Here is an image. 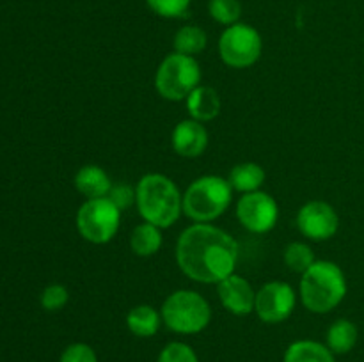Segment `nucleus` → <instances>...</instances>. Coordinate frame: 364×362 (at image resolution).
Here are the masks:
<instances>
[{"mask_svg": "<svg viewBox=\"0 0 364 362\" xmlns=\"http://www.w3.org/2000/svg\"><path fill=\"white\" fill-rule=\"evenodd\" d=\"M240 247L233 234L213 224H192L176 241V265L185 277L199 284H219L238 265Z\"/></svg>", "mask_w": 364, "mask_h": 362, "instance_id": "1", "label": "nucleus"}, {"mask_svg": "<svg viewBox=\"0 0 364 362\" xmlns=\"http://www.w3.org/2000/svg\"><path fill=\"white\" fill-rule=\"evenodd\" d=\"M135 208L144 222L167 229L183 215V194L169 176L148 172L135 185Z\"/></svg>", "mask_w": 364, "mask_h": 362, "instance_id": "2", "label": "nucleus"}, {"mask_svg": "<svg viewBox=\"0 0 364 362\" xmlns=\"http://www.w3.org/2000/svg\"><path fill=\"white\" fill-rule=\"evenodd\" d=\"M348 291L347 277L338 263L316 259L301 275L299 297L313 314H327L345 300Z\"/></svg>", "mask_w": 364, "mask_h": 362, "instance_id": "3", "label": "nucleus"}, {"mask_svg": "<svg viewBox=\"0 0 364 362\" xmlns=\"http://www.w3.org/2000/svg\"><path fill=\"white\" fill-rule=\"evenodd\" d=\"M233 188L217 174H206L192 181L183 194V215L194 224H212L230 208Z\"/></svg>", "mask_w": 364, "mask_h": 362, "instance_id": "4", "label": "nucleus"}, {"mask_svg": "<svg viewBox=\"0 0 364 362\" xmlns=\"http://www.w3.org/2000/svg\"><path fill=\"white\" fill-rule=\"evenodd\" d=\"M162 322L171 332L194 336L212 323V307L201 293L194 290H176L160 307Z\"/></svg>", "mask_w": 364, "mask_h": 362, "instance_id": "5", "label": "nucleus"}, {"mask_svg": "<svg viewBox=\"0 0 364 362\" xmlns=\"http://www.w3.org/2000/svg\"><path fill=\"white\" fill-rule=\"evenodd\" d=\"M201 66L196 57L173 52L156 67L155 89L167 102H185L201 85Z\"/></svg>", "mask_w": 364, "mask_h": 362, "instance_id": "6", "label": "nucleus"}, {"mask_svg": "<svg viewBox=\"0 0 364 362\" xmlns=\"http://www.w3.org/2000/svg\"><path fill=\"white\" fill-rule=\"evenodd\" d=\"M121 209L109 197L85 199L77 212V231L92 245H105L116 238Z\"/></svg>", "mask_w": 364, "mask_h": 362, "instance_id": "7", "label": "nucleus"}, {"mask_svg": "<svg viewBox=\"0 0 364 362\" xmlns=\"http://www.w3.org/2000/svg\"><path fill=\"white\" fill-rule=\"evenodd\" d=\"M219 57L231 70H247L255 66L263 52L262 34L249 23L230 25L219 38Z\"/></svg>", "mask_w": 364, "mask_h": 362, "instance_id": "8", "label": "nucleus"}, {"mask_svg": "<svg viewBox=\"0 0 364 362\" xmlns=\"http://www.w3.org/2000/svg\"><path fill=\"white\" fill-rule=\"evenodd\" d=\"M235 213L242 227L252 234L270 233L279 220L277 201L263 190L242 194Z\"/></svg>", "mask_w": 364, "mask_h": 362, "instance_id": "9", "label": "nucleus"}, {"mask_svg": "<svg viewBox=\"0 0 364 362\" xmlns=\"http://www.w3.org/2000/svg\"><path fill=\"white\" fill-rule=\"evenodd\" d=\"M297 305V293L294 286L283 280H270L256 291L255 312L263 323L277 325L294 314Z\"/></svg>", "mask_w": 364, "mask_h": 362, "instance_id": "10", "label": "nucleus"}, {"mask_svg": "<svg viewBox=\"0 0 364 362\" xmlns=\"http://www.w3.org/2000/svg\"><path fill=\"white\" fill-rule=\"evenodd\" d=\"M299 233L311 241H327L340 229V215L333 204L326 201H308L295 216Z\"/></svg>", "mask_w": 364, "mask_h": 362, "instance_id": "11", "label": "nucleus"}, {"mask_svg": "<svg viewBox=\"0 0 364 362\" xmlns=\"http://www.w3.org/2000/svg\"><path fill=\"white\" fill-rule=\"evenodd\" d=\"M217 295L228 312L235 316H247L255 312L256 291L245 277L231 273L217 284Z\"/></svg>", "mask_w": 364, "mask_h": 362, "instance_id": "12", "label": "nucleus"}, {"mask_svg": "<svg viewBox=\"0 0 364 362\" xmlns=\"http://www.w3.org/2000/svg\"><path fill=\"white\" fill-rule=\"evenodd\" d=\"M208 144L210 135L205 123L196 119L180 121L171 133V146L174 153L183 158H198L206 151Z\"/></svg>", "mask_w": 364, "mask_h": 362, "instance_id": "13", "label": "nucleus"}, {"mask_svg": "<svg viewBox=\"0 0 364 362\" xmlns=\"http://www.w3.org/2000/svg\"><path fill=\"white\" fill-rule=\"evenodd\" d=\"M185 106H187L191 119L199 121V123H210L220 114L223 102L215 89L210 85H199L185 99Z\"/></svg>", "mask_w": 364, "mask_h": 362, "instance_id": "14", "label": "nucleus"}, {"mask_svg": "<svg viewBox=\"0 0 364 362\" xmlns=\"http://www.w3.org/2000/svg\"><path fill=\"white\" fill-rule=\"evenodd\" d=\"M75 188L84 195L85 199H100L107 197L112 188V180L109 172L103 167L96 163H87L82 165L75 174Z\"/></svg>", "mask_w": 364, "mask_h": 362, "instance_id": "15", "label": "nucleus"}, {"mask_svg": "<svg viewBox=\"0 0 364 362\" xmlns=\"http://www.w3.org/2000/svg\"><path fill=\"white\" fill-rule=\"evenodd\" d=\"M162 325V314L159 309L149 304L135 305L127 314V327L135 337H142V339L153 337Z\"/></svg>", "mask_w": 364, "mask_h": 362, "instance_id": "16", "label": "nucleus"}, {"mask_svg": "<svg viewBox=\"0 0 364 362\" xmlns=\"http://www.w3.org/2000/svg\"><path fill=\"white\" fill-rule=\"evenodd\" d=\"M265 180V169L256 162L237 163V165L231 169L230 176H228V181H230L233 192H240V194L262 190Z\"/></svg>", "mask_w": 364, "mask_h": 362, "instance_id": "17", "label": "nucleus"}, {"mask_svg": "<svg viewBox=\"0 0 364 362\" xmlns=\"http://www.w3.org/2000/svg\"><path fill=\"white\" fill-rule=\"evenodd\" d=\"M283 362H336V358L326 343L313 339H299L287 348Z\"/></svg>", "mask_w": 364, "mask_h": 362, "instance_id": "18", "label": "nucleus"}, {"mask_svg": "<svg viewBox=\"0 0 364 362\" xmlns=\"http://www.w3.org/2000/svg\"><path fill=\"white\" fill-rule=\"evenodd\" d=\"M359 330L354 322L347 318H340L331 323L326 334V344L334 355H345L352 351L358 344Z\"/></svg>", "mask_w": 364, "mask_h": 362, "instance_id": "19", "label": "nucleus"}, {"mask_svg": "<svg viewBox=\"0 0 364 362\" xmlns=\"http://www.w3.org/2000/svg\"><path fill=\"white\" fill-rule=\"evenodd\" d=\"M162 229L149 222H142L134 227L130 234V248L139 258H151L162 248Z\"/></svg>", "mask_w": 364, "mask_h": 362, "instance_id": "20", "label": "nucleus"}, {"mask_svg": "<svg viewBox=\"0 0 364 362\" xmlns=\"http://www.w3.org/2000/svg\"><path fill=\"white\" fill-rule=\"evenodd\" d=\"M173 46L174 52L196 57L206 50V46H208V35H206L205 28L198 27V25H183L174 34Z\"/></svg>", "mask_w": 364, "mask_h": 362, "instance_id": "21", "label": "nucleus"}, {"mask_svg": "<svg viewBox=\"0 0 364 362\" xmlns=\"http://www.w3.org/2000/svg\"><path fill=\"white\" fill-rule=\"evenodd\" d=\"M283 259L290 272L301 273V275L316 261L311 245L304 243V241H291V243H288L283 252Z\"/></svg>", "mask_w": 364, "mask_h": 362, "instance_id": "22", "label": "nucleus"}, {"mask_svg": "<svg viewBox=\"0 0 364 362\" xmlns=\"http://www.w3.org/2000/svg\"><path fill=\"white\" fill-rule=\"evenodd\" d=\"M208 14L217 23L230 27L240 21L242 4L240 0H210Z\"/></svg>", "mask_w": 364, "mask_h": 362, "instance_id": "23", "label": "nucleus"}, {"mask_svg": "<svg viewBox=\"0 0 364 362\" xmlns=\"http://www.w3.org/2000/svg\"><path fill=\"white\" fill-rule=\"evenodd\" d=\"M39 302H41V307L45 309V311L57 312L60 311V309L66 307V304L70 302V291H68V287L64 286V284H48V286L41 291Z\"/></svg>", "mask_w": 364, "mask_h": 362, "instance_id": "24", "label": "nucleus"}, {"mask_svg": "<svg viewBox=\"0 0 364 362\" xmlns=\"http://www.w3.org/2000/svg\"><path fill=\"white\" fill-rule=\"evenodd\" d=\"M156 362H199V357L191 344L173 341L160 350Z\"/></svg>", "mask_w": 364, "mask_h": 362, "instance_id": "25", "label": "nucleus"}, {"mask_svg": "<svg viewBox=\"0 0 364 362\" xmlns=\"http://www.w3.org/2000/svg\"><path fill=\"white\" fill-rule=\"evenodd\" d=\"M146 4L156 16L171 20L187 16L191 9V0H146Z\"/></svg>", "mask_w": 364, "mask_h": 362, "instance_id": "26", "label": "nucleus"}, {"mask_svg": "<svg viewBox=\"0 0 364 362\" xmlns=\"http://www.w3.org/2000/svg\"><path fill=\"white\" fill-rule=\"evenodd\" d=\"M59 362H98V355L91 344L71 343L63 350Z\"/></svg>", "mask_w": 364, "mask_h": 362, "instance_id": "27", "label": "nucleus"}, {"mask_svg": "<svg viewBox=\"0 0 364 362\" xmlns=\"http://www.w3.org/2000/svg\"><path fill=\"white\" fill-rule=\"evenodd\" d=\"M107 197H109L121 212H124V209L135 206V187H130V185L124 183L112 185V188H110Z\"/></svg>", "mask_w": 364, "mask_h": 362, "instance_id": "28", "label": "nucleus"}]
</instances>
